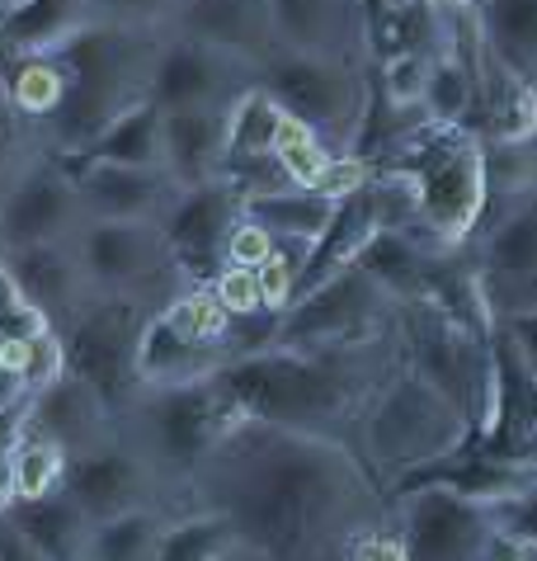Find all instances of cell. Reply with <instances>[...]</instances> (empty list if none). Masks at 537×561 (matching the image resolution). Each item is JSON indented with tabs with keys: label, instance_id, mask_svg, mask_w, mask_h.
Returning a JSON list of instances; mask_svg holds the SVG:
<instances>
[{
	"label": "cell",
	"instance_id": "d4e9b609",
	"mask_svg": "<svg viewBox=\"0 0 537 561\" xmlns=\"http://www.w3.org/2000/svg\"><path fill=\"white\" fill-rule=\"evenodd\" d=\"M5 514L53 561H90V534H94V524H90V514L76 505L67 491L43 495V501H14Z\"/></svg>",
	"mask_w": 537,
	"mask_h": 561
},
{
	"label": "cell",
	"instance_id": "ffe728a7",
	"mask_svg": "<svg viewBox=\"0 0 537 561\" xmlns=\"http://www.w3.org/2000/svg\"><path fill=\"white\" fill-rule=\"evenodd\" d=\"M5 264H10V274L20 278V288L28 293V302L53 321V331H67V325L81 317V311H90V302L100 298V288H94L85 255L76 241L10 251Z\"/></svg>",
	"mask_w": 537,
	"mask_h": 561
},
{
	"label": "cell",
	"instance_id": "8992f818",
	"mask_svg": "<svg viewBox=\"0 0 537 561\" xmlns=\"http://www.w3.org/2000/svg\"><path fill=\"white\" fill-rule=\"evenodd\" d=\"M245 420V411L222 392L217 378L188 387H147L128 411H123V434L156 462V472L175 491V510H184V486L194 467L217 448V439Z\"/></svg>",
	"mask_w": 537,
	"mask_h": 561
},
{
	"label": "cell",
	"instance_id": "836d02e7",
	"mask_svg": "<svg viewBox=\"0 0 537 561\" xmlns=\"http://www.w3.org/2000/svg\"><path fill=\"white\" fill-rule=\"evenodd\" d=\"M274 156H278L283 175H288L297 190H321L325 175H330V165H335V151H330L321 137H316L307 123L293 118V114H283V123H278Z\"/></svg>",
	"mask_w": 537,
	"mask_h": 561
},
{
	"label": "cell",
	"instance_id": "f5cc1de1",
	"mask_svg": "<svg viewBox=\"0 0 537 561\" xmlns=\"http://www.w3.org/2000/svg\"><path fill=\"white\" fill-rule=\"evenodd\" d=\"M0 260H5V241H0Z\"/></svg>",
	"mask_w": 537,
	"mask_h": 561
},
{
	"label": "cell",
	"instance_id": "30bf717a",
	"mask_svg": "<svg viewBox=\"0 0 537 561\" xmlns=\"http://www.w3.org/2000/svg\"><path fill=\"white\" fill-rule=\"evenodd\" d=\"M391 311H397V298L368 270L350 264L344 274L302 293V298L283 311L274 345L278 350H344V345H358Z\"/></svg>",
	"mask_w": 537,
	"mask_h": 561
},
{
	"label": "cell",
	"instance_id": "b9f144b4",
	"mask_svg": "<svg viewBox=\"0 0 537 561\" xmlns=\"http://www.w3.org/2000/svg\"><path fill=\"white\" fill-rule=\"evenodd\" d=\"M217 293V302L227 307V317H260L264 307V293H260V274L255 270H241V264H227L222 274L208 284Z\"/></svg>",
	"mask_w": 537,
	"mask_h": 561
},
{
	"label": "cell",
	"instance_id": "ee69618b",
	"mask_svg": "<svg viewBox=\"0 0 537 561\" xmlns=\"http://www.w3.org/2000/svg\"><path fill=\"white\" fill-rule=\"evenodd\" d=\"M0 561H53L10 514H0Z\"/></svg>",
	"mask_w": 537,
	"mask_h": 561
},
{
	"label": "cell",
	"instance_id": "4dcf8cb0",
	"mask_svg": "<svg viewBox=\"0 0 537 561\" xmlns=\"http://www.w3.org/2000/svg\"><path fill=\"white\" fill-rule=\"evenodd\" d=\"M175 510H128L114 519H100L90 534V561H156L165 538V524Z\"/></svg>",
	"mask_w": 537,
	"mask_h": 561
},
{
	"label": "cell",
	"instance_id": "60d3db41",
	"mask_svg": "<svg viewBox=\"0 0 537 561\" xmlns=\"http://www.w3.org/2000/svg\"><path fill=\"white\" fill-rule=\"evenodd\" d=\"M491 519H495V534H504L510 542H518L524 552L537 557V477L524 481L514 495L491 505Z\"/></svg>",
	"mask_w": 537,
	"mask_h": 561
},
{
	"label": "cell",
	"instance_id": "816d5d0a",
	"mask_svg": "<svg viewBox=\"0 0 537 561\" xmlns=\"http://www.w3.org/2000/svg\"><path fill=\"white\" fill-rule=\"evenodd\" d=\"M10 5H14V0H0V14H5V10H10Z\"/></svg>",
	"mask_w": 537,
	"mask_h": 561
},
{
	"label": "cell",
	"instance_id": "c3c4849f",
	"mask_svg": "<svg viewBox=\"0 0 537 561\" xmlns=\"http://www.w3.org/2000/svg\"><path fill=\"white\" fill-rule=\"evenodd\" d=\"M415 5L434 10V14H467V10H477V0H415Z\"/></svg>",
	"mask_w": 537,
	"mask_h": 561
},
{
	"label": "cell",
	"instance_id": "7a4b0ae2",
	"mask_svg": "<svg viewBox=\"0 0 537 561\" xmlns=\"http://www.w3.org/2000/svg\"><path fill=\"white\" fill-rule=\"evenodd\" d=\"M161 43L165 28L90 24L61 48H53L67 61V100L47 118V142H53L57 156H81L114 118H123L141 100H151Z\"/></svg>",
	"mask_w": 537,
	"mask_h": 561
},
{
	"label": "cell",
	"instance_id": "f1b7e54d",
	"mask_svg": "<svg viewBox=\"0 0 537 561\" xmlns=\"http://www.w3.org/2000/svg\"><path fill=\"white\" fill-rule=\"evenodd\" d=\"M278 123H283V104L268 95L264 85H250L227 114V165H222V175L236 165L268 161V156H274Z\"/></svg>",
	"mask_w": 537,
	"mask_h": 561
},
{
	"label": "cell",
	"instance_id": "484cf974",
	"mask_svg": "<svg viewBox=\"0 0 537 561\" xmlns=\"http://www.w3.org/2000/svg\"><path fill=\"white\" fill-rule=\"evenodd\" d=\"M76 161H108V165H147L165 170V108L156 100L133 104L123 118H114Z\"/></svg>",
	"mask_w": 537,
	"mask_h": 561
},
{
	"label": "cell",
	"instance_id": "52a82bcc",
	"mask_svg": "<svg viewBox=\"0 0 537 561\" xmlns=\"http://www.w3.org/2000/svg\"><path fill=\"white\" fill-rule=\"evenodd\" d=\"M260 85L283 104V114L302 118L335 156L354 151L363 118H368V104H373L363 61L268 53L260 61Z\"/></svg>",
	"mask_w": 537,
	"mask_h": 561
},
{
	"label": "cell",
	"instance_id": "74e56055",
	"mask_svg": "<svg viewBox=\"0 0 537 561\" xmlns=\"http://www.w3.org/2000/svg\"><path fill=\"white\" fill-rule=\"evenodd\" d=\"M430 71H434V57L430 53H387L382 67H377V90L391 108H420L424 104V85H430Z\"/></svg>",
	"mask_w": 537,
	"mask_h": 561
},
{
	"label": "cell",
	"instance_id": "f907efd6",
	"mask_svg": "<svg viewBox=\"0 0 537 561\" xmlns=\"http://www.w3.org/2000/svg\"><path fill=\"white\" fill-rule=\"evenodd\" d=\"M5 345H10V340H5V335H0V364H5Z\"/></svg>",
	"mask_w": 537,
	"mask_h": 561
},
{
	"label": "cell",
	"instance_id": "f6af8a7d",
	"mask_svg": "<svg viewBox=\"0 0 537 561\" xmlns=\"http://www.w3.org/2000/svg\"><path fill=\"white\" fill-rule=\"evenodd\" d=\"M495 325H504L510 331V340H514V350H518V358L533 368V378H537V311H528V317H510V321H495Z\"/></svg>",
	"mask_w": 537,
	"mask_h": 561
},
{
	"label": "cell",
	"instance_id": "7402d4cb",
	"mask_svg": "<svg viewBox=\"0 0 537 561\" xmlns=\"http://www.w3.org/2000/svg\"><path fill=\"white\" fill-rule=\"evenodd\" d=\"M231 108H165V175L180 190L222 180Z\"/></svg>",
	"mask_w": 537,
	"mask_h": 561
},
{
	"label": "cell",
	"instance_id": "681fc988",
	"mask_svg": "<svg viewBox=\"0 0 537 561\" xmlns=\"http://www.w3.org/2000/svg\"><path fill=\"white\" fill-rule=\"evenodd\" d=\"M217 561H268V557H264L260 548H250V542H236V548H227Z\"/></svg>",
	"mask_w": 537,
	"mask_h": 561
},
{
	"label": "cell",
	"instance_id": "4316f807",
	"mask_svg": "<svg viewBox=\"0 0 537 561\" xmlns=\"http://www.w3.org/2000/svg\"><path fill=\"white\" fill-rule=\"evenodd\" d=\"M477 24L485 48L537 85V0H477Z\"/></svg>",
	"mask_w": 537,
	"mask_h": 561
},
{
	"label": "cell",
	"instance_id": "8d00e7d4",
	"mask_svg": "<svg viewBox=\"0 0 537 561\" xmlns=\"http://www.w3.org/2000/svg\"><path fill=\"white\" fill-rule=\"evenodd\" d=\"M5 364L20 373L28 397H34V392L53 387L61 373H67V345H61L57 331H43L34 340H14V345H5Z\"/></svg>",
	"mask_w": 537,
	"mask_h": 561
},
{
	"label": "cell",
	"instance_id": "ac0fdd59",
	"mask_svg": "<svg viewBox=\"0 0 537 561\" xmlns=\"http://www.w3.org/2000/svg\"><path fill=\"white\" fill-rule=\"evenodd\" d=\"M28 434H43L53 439L67 458H85L100 454L123 434V420L108 401L94 392V387L81 378V373H61L53 387L28 397Z\"/></svg>",
	"mask_w": 537,
	"mask_h": 561
},
{
	"label": "cell",
	"instance_id": "f546056e",
	"mask_svg": "<svg viewBox=\"0 0 537 561\" xmlns=\"http://www.w3.org/2000/svg\"><path fill=\"white\" fill-rule=\"evenodd\" d=\"M47 156H57L53 142H47V128L38 118H28L24 108L10 100L5 81H0V204H5L14 184H20L28 170H38Z\"/></svg>",
	"mask_w": 537,
	"mask_h": 561
},
{
	"label": "cell",
	"instance_id": "d6986e66",
	"mask_svg": "<svg viewBox=\"0 0 537 561\" xmlns=\"http://www.w3.org/2000/svg\"><path fill=\"white\" fill-rule=\"evenodd\" d=\"M76 180H81L85 208L100 222H161L175 213L180 204V184L165 170H147V165H108V161H76L67 156Z\"/></svg>",
	"mask_w": 537,
	"mask_h": 561
},
{
	"label": "cell",
	"instance_id": "277c9868",
	"mask_svg": "<svg viewBox=\"0 0 537 561\" xmlns=\"http://www.w3.org/2000/svg\"><path fill=\"white\" fill-rule=\"evenodd\" d=\"M391 175H401L415 194L420 222L405 227L430 251L462 245L477 231L485 198H491V151L477 142L467 123H430L420 118L405 137H397Z\"/></svg>",
	"mask_w": 537,
	"mask_h": 561
},
{
	"label": "cell",
	"instance_id": "6da1fadb",
	"mask_svg": "<svg viewBox=\"0 0 537 561\" xmlns=\"http://www.w3.org/2000/svg\"><path fill=\"white\" fill-rule=\"evenodd\" d=\"M184 510H217L268 561H340L377 519V486L340 434L241 420L194 467Z\"/></svg>",
	"mask_w": 537,
	"mask_h": 561
},
{
	"label": "cell",
	"instance_id": "3957f363",
	"mask_svg": "<svg viewBox=\"0 0 537 561\" xmlns=\"http://www.w3.org/2000/svg\"><path fill=\"white\" fill-rule=\"evenodd\" d=\"M350 350H264L236 358L217 373L222 392L245 411V420H268V425L340 434V425L358 420V407L373 387L350 364Z\"/></svg>",
	"mask_w": 537,
	"mask_h": 561
},
{
	"label": "cell",
	"instance_id": "2e32d148",
	"mask_svg": "<svg viewBox=\"0 0 537 561\" xmlns=\"http://www.w3.org/2000/svg\"><path fill=\"white\" fill-rule=\"evenodd\" d=\"M241 213H245V198L227 180H213L180 194L175 213L165 217V237L188 284H213L227 270V241H231V227L241 222Z\"/></svg>",
	"mask_w": 537,
	"mask_h": 561
},
{
	"label": "cell",
	"instance_id": "1f68e13d",
	"mask_svg": "<svg viewBox=\"0 0 537 561\" xmlns=\"http://www.w3.org/2000/svg\"><path fill=\"white\" fill-rule=\"evenodd\" d=\"M245 213L283 241H307L311 245L325 231L330 213H335V198H325L321 190H278V194L245 198Z\"/></svg>",
	"mask_w": 537,
	"mask_h": 561
},
{
	"label": "cell",
	"instance_id": "e575fe53",
	"mask_svg": "<svg viewBox=\"0 0 537 561\" xmlns=\"http://www.w3.org/2000/svg\"><path fill=\"white\" fill-rule=\"evenodd\" d=\"M424 118L430 123H467V114L477 108V81L471 67L453 48L444 57H434L430 85H424Z\"/></svg>",
	"mask_w": 537,
	"mask_h": 561
},
{
	"label": "cell",
	"instance_id": "ba28073f",
	"mask_svg": "<svg viewBox=\"0 0 537 561\" xmlns=\"http://www.w3.org/2000/svg\"><path fill=\"white\" fill-rule=\"evenodd\" d=\"M76 245H81L85 270L104 298L161 311L175 293L188 288L161 222H100V217H90Z\"/></svg>",
	"mask_w": 537,
	"mask_h": 561
},
{
	"label": "cell",
	"instance_id": "5bb4252c",
	"mask_svg": "<svg viewBox=\"0 0 537 561\" xmlns=\"http://www.w3.org/2000/svg\"><path fill=\"white\" fill-rule=\"evenodd\" d=\"M90 227V208L81 194V180L67 156H47L38 170L14 184L10 198L0 204V241L10 251L28 245H53V241H81Z\"/></svg>",
	"mask_w": 537,
	"mask_h": 561
},
{
	"label": "cell",
	"instance_id": "5b68a950",
	"mask_svg": "<svg viewBox=\"0 0 537 561\" xmlns=\"http://www.w3.org/2000/svg\"><path fill=\"white\" fill-rule=\"evenodd\" d=\"M471 420L415 368H397L358 407V458L377 477H415L462 454Z\"/></svg>",
	"mask_w": 537,
	"mask_h": 561
},
{
	"label": "cell",
	"instance_id": "7dc6e473",
	"mask_svg": "<svg viewBox=\"0 0 537 561\" xmlns=\"http://www.w3.org/2000/svg\"><path fill=\"white\" fill-rule=\"evenodd\" d=\"M20 501V486H14V448L0 454V514Z\"/></svg>",
	"mask_w": 537,
	"mask_h": 561
},
{
	"label": "cell",
	"instance_id": "bcb514c9",
	"mask_svg": "<svg viewBox=\"0 0 537 561\" xmlns=\"http://www.w3.org/2000/svg\"><path fill=\"white\" fill-rule=\"evenodd\" d=\"M20 401H28V387H24V378H20V373H14L10 364H0V411L20 407Z\"/></svg>",
	"mask_w": 537,
	"mask_h": 561
},
{
	"label": "cell",
	"instance_id": "9a60e30c",
	"mask_svg": "<svg viewBox=\"0 0 537 561\" xmlns=\"http://www.w3.org/2000/svg\"><path fill=\"white\" fill-rule=\"evenodd\" d=\"M61 491L90 514V524L114 519V514H128V510H151V505L175 510L170 481L156 472V462L141 454L128 434H118V439L108 448H100V454L71 458L67 486Z\"/></svg>",
	"mask_w": 537,
	"mask_h": 561
},
{
	"label": "cell",
	"instance_id": "d590c367",
	"mask_svg": "<svg viewBox=\"0 0 537 561\" xmlns=\"http://www.w3.org/2000/svg\"><path fill=\"white\" fill-rule=\"evenodd\" d=\"M67 467H71V458L61 454L53 439L24 430L20 444H14V486H20V501L57 495L61 486H67Z\"/></svg>",
	"mask_w": 537,
	"mask_h": 561
},
{
	"label": "cell",
	"instance_id": "f35d334b",
	"mask_svg": "<svg viewBox=\"0 0 537 561\" xmlns=\"http://www.w3.org/2000/svg\"><path fill=\"white\" fill-rule=\"evenodd\" d=\"M94 24H128V28H175L188 0H85Z\"/></svg>",
	"mask_w": 537,
	"mask_h": 561
},
{
	"label": "cell",
	"instance_id": "44dd1931",
	"mask_svg": "<svg viewBox=\"0 0 537 561\" xmlns=\"http://www.w3.org/2000/svg\"><path fill=\"white\" fill-rule=\"evenodd\" d=\"M231 364L222 345H208V340H194L188 331H180L165 311H151L147 325H141L137 340V378L141 387H188L203 378H217Z\"/></svg>",
	"mask_w": 537,
	"mask_h": 561
},
{
	"label": "cell",
	"instance_id": "d6a6232c",
	"mask_svg": "<svg viewBox=\"0 0 537 561\" xmlns=\"http://www.w3.org/2000/svg\"><path fill=\"white\" fill-rule=\"evenodd\" d=\"M236 542H241V534H236V524L227 519V514L180 510V514H170L156 561H217L227 548H236Z\"/></svg>",
	"mask_w": 537,
	"mask_h": 561
},
{
	"label": "cell",
	"instance_id": "cb8c5ba5",
	"mask_svg": "<svg viewBox=\"0 0 537 561\" xmlns=\"http://www.w3.org/2000/svg\"><path fill=\"white\" fill-rule=\"evenodd\" d=\"M175 28L198 34V38H213V43H222V48H236V53L255 57V61H264L268 53H274L264 0H188Z\"/></svg>",
	"mask_w": 537,
	"mask_h": 561
},
{
	"label": "cell",
	"instance_id": "9c48e42d",
	"mask_svg": "<svg viewBox=\"0 0 537 561\" xmlns=\"http://www.w3.org/2000/svg\"><path fill=\"white\" fill-rule=\"evenodd\" d=\"M151 311L137 307V302H123V298H94L90 311H81L61 335L67 345V368L81 373V378L100 392L108 407L123 411L147 392L137 378V340H141V325H147Z\"/></svg>",
	"mask_w": 537,
	"mask_h": 561
},
{
	"label": "cell",
	"instance_id": "83f0119b",
	"mask_svg": "<svg viewBox=\"0 0 537 561\" xmlns=\"http://www.w3.org/2000/svg\"><path fill=\"white\" fill-rule=\"evenodd\" d=\"M0 81H5L10 100L24 108L28 118H47L67 100V61L57 53H28V57H0Z\"/></svg>",
	"mask_w": 537,
	"mask_h": 561
},
{
	"label": "cell",
	"instance_id": "603a6c76",
	"mask_svg": "<svg viewBox=\"0 0 537 561\" xmlns=\"http://www.w3.org/2000/svg\"><path fill=\"white\" fill-rule=\"evenodd\" d=\"M94 24L85 0H14L0 14V57L53 53Z\"/></svg>",
	"mask_w": 537,
	"mask_h": 561
},
{
	"label": "cell",
	"instance_id": "7c38bea8",
	"mask_svg": "<svg viewBox=\"0 0 537 561\" xmlns=\"http://www.w3.org/2000/svg\"><path fill=\"white\" fill-rule=\"evenodd\" d=\"M250 85H260L255 57L170 28L151 76V100L161 108H231Z\"/></svg>",
	"mask_w": 537,
	"mask_h": 561
},
{
	"label": "cell",
	"instance_id": "ab89813d",
	"mask_svg": "<svg viewBox=\"0 0 537 561\" xmlns=\"http://www.w3.org/2000/svg\"><path fill=\"white\" fill-rule=\"evenodd\" d=\"M43 331H53V321H47L34 302H28V293L20 288V278H14L10 264L0 260V335L14 345V340H34Z\"/></svg>",
	"mask_w": 537,
	"mask_h": 561
},
{
	"label": "cell",
	"instance_id": "7bdbcfd3",
	"mask_svg": "<svg viewBox=\"0 0 537 561\" xmlns=\"http://www.w3.org/2000/svg\"><path fill=\"white\" fill-rule=\"evenodd\" d=\"M278 237L268 231L264 222H255L250 213H241V222L231 227V241H227V264H241V270H260V264L274 255Z\"/></svg>",
	"mask_w": 537,
	"mask_h": 561
},
{
	"label": "cell",
	"instance_id": "8fae6325",
	"mask_svg": "<svg viewBox=\"0 0 537 561\" xmlns=\"http://www.w3.org/2000/svg\"><path fill=\"white\" fill-rule=\"evenodd\" d=\"M397 534L405 561H485L495 542L491 505L471 495L424 481V486L397 491Z\"/></svg>",
	"mask_w": 537,
	"mask_h": 561
},
{
	"label": "cell",
	"instance_id": "4fadbf2b",
	"mask_svg": "<svg viewBox=\"0 0 537 561\" xmlns=\"http://www.w3.org/2000/svg\"><path fill=\"white\" fill-rule=\"evenodd\" d=\"M477 284L491 321L537 311V190H524L481 237Z\"/></svg>",
	"mask_w": 537,
	"mask_h": 561
},
{
	"label": "cell",
	"instance_id": "e0dca14e",
	"mask_svg": "<svg viewBox=\"0 0 537 561\" xmlns=\"http://www.w3.org/2000/svg\"><path fill=\"white\" fill-rule=\"evenodd\" d=\"M274 53L302 57H350L373 53L368 38V0H264Z\"/></svg>",
	"mask_w": 537,
	"mask_h": 561
}]
</instances>
